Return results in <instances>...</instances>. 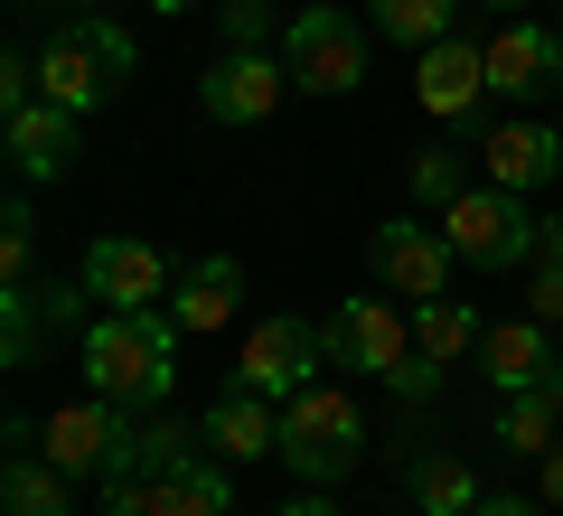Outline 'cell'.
<instances>
[{
	"label": "cell",
	"mask_w": 563,
	"mask_h": 516,
	"mask_svg": "<svg viewBox=\"0 0 563 516\" xmlns=\"http://www.w3.org/2000/svg\"><path fill=\"white\" fill-rule=\"evenodd\" d=\"M76 366L122 414H161L169 376H179V329H169V310H95L76 338Z\"/></svg>",
	"instance_id": "cell-1"
},
{
	"label": "cell",
	"mask_w": 563,
	"mask_h": 516,
	"mask_svg": "<svg viewBox=\"0 0 563 516\" xmlns=\"http://www.w3.org/2000/svg\"><path fill=\"white\" fill-rule=\"evenodd\" d=\"M320 348L347 376H385L404 404H432L442 376H451V366H432L413 348V310H404V300H339V310L320 319Z\"/></svg>",
	"instance_id": "cell-2"
},
{
	"label": "cell",
	"mask_w": 563,
	"mask_h": 516,
	"mask_svg": "<svg viewBox=\"0 0 563 516\" xmlns=\"http://www.w3.org/2000/svg\"><path fill=\"white\" fill-rule=\"evenodd\" d=\"M122 85H132V39H122L103 10L47 29V47H38V95L47 103H66V113H103Z\"/></svg>",
	"instance_id": "cell-3"
},
{
	"label": "cell",
	"mask_w": 563,
	"mask_h": 516,
	"mask_svg": "<svg viewBox=\"0 0 563 516\" xmlns=\"http://www.w3.org/2000/svg\"><path fill=\"white\" fill-rule=\"evenodd\" d=\"M282 470H301L310 488H329V479H347L366 460V414L357 395H339V385H301V395L282 404Z\"/></svg>",
	"instance_id": "cell-4"
},
{
	"label": "cell",
	"mask_w": 563,
	"mask_h": 516,
	"mask_svg": "<svg viewBox=\"0 0 563 516\" xmlns=\"http://www.w3.org/2000/svg\"><path fill=\"white\" fill-rule=\"evenodd\" d=\"M536 226L544 217H526V198L517 188H461V198L442 207V235H451V254L470 263V273H517V263H536Z\"/></svg>",
	"instance_id": "cell-5"
},
{
	"label": "cell",
	"mask_w": 563,
	"mask_h": 516,
	"mask_svg": "<svg viewBox=\"0 0 563 516\" xmlns=\"http://www.w3.org/2000/svg\"><path fill=\"white\" fill-rule=\"evenodd\" d=\"M282 66H291V85L301 95H357L366 85V39L347 10H320V0H301L291 10V29H282Z\"/></svg>",
	"instance_id": "cell-6"
},
{
	"label": "cell",
	"mask_w": 563,
	"mask_h": 516,
	"mask_svg": "<svg viewBox=\"0 0 563 516\" xmlns=\"http://www.w3.org/2000/svg\"><path fill=\"white\" fill-rule=\"evenodd\" d=\"M320 329H310L301 310H273V319H254L244 329V348H235V376L225 385H244V395H273V404H291L301 385H320Z\"/></svg>",
	"instance_id": "cell-7"
},
{
	"label": "cell",
	"mask_w": 563,
	"mask_h": 516,
	"mask_svg": "<svg viewBox=\"0 0 563 516\" xmlns=\"http://www.w3.org/2000/svg\"><path fill=\"white\" fill-rule=\"evenodd\" d=\"M451 235L442 226H422V217H385L376 235H366V273L385 282L395 300H442L451 292Z\"/></svg>",
	"instance_id": "cell-8"
},
{
	"label": "cell",
	"mask_w": 563,
	"mask_h": 516,
	"mask_svg": "<svg viewBox=\"0 0 563 516\" xmlns=\"http://www.w3.org/2000/svg\"><path fill=\"white\" fill-rule=\"evenodd\" d=\"M282 85H291L282 47H225V57L198 76V103H207V122H225V132H254V122L282 113Z\"/></svg>",
	"instance_id": "cell-9"
},
{
	"label": "cell",
	"mask_w": 563,
	"mask_h": 516,
	"mask_svg": "<svg viewBox=\"0 0 563 516\" xmlns=\"http://www.w3.org/2000/svg\"><path fill=\"white\" fill-rule=\"evenodd\" d=\"M38 451L57 460L66 479H103L122 451H132V414H122L113 395H85V404H57V414L38 422Z\"/></svg>",
	"instance_id": "cell-10"
},
{
	"label": "cell",
	"mask_w": 563,
	"mask_h": 516,
	"mask_svg": "<svg viewBox=\"0 0 563 516\" xmlns=\"http://www.w3.org/2000/svg\"><path fill=\"white\" fill-rule=\"evenodd\" d=\"M76 282L103 300V310H161L179 273L161 263V244H141V235H95V244H85V273H76Z\"/></svg>",
	"instance_id": "cell-11"
},
{
	"label": "cell",
	"mask_w": 563,
	"mask_h": 516,
	"mask_svg": "<svg viewBox=\"0 0 563 516\" xmlns=\"http://www.w3.org/2000/svg\"><path fill=\"white\" fill-rule=\"evenodd\" d=\"M479 95H488V47H470V39H432L413 57V103L432 122H470L479 113Z\"/></svg>",
	"instance_id": "cell-12"
},
{
	"label": "cell",
	"mask_w": 563,
	"mask_h": 516,
	"mask_svg": "<svg viewBox=\"0 0 563 516\" xmlns=\"http://www.w3.org/2000/svg\"><path fill=\"white\" fill-rule=\"evenodd\" d=\"M76 122L85 113H66V103H20V113H10V169H20V188H38V179H66V169H76Z\"/></svg>",
	"instance_id": "cell-13"
},
{
	"label": "cell",
	"mask_w": 563,
	"mask_h": 516,
	"mask_svg": "<svg viewBox=\"0 0 563 516\" xmlns=\"http://www.w3.org/2000/svg\"><path fill=\"white\" fill-rule=\"evenodd\" d=\"M235 300H244V263L235 254H198L179 282H169L161 310H169V329H179V338H207V329L235 319Z\"/></svg>",
	"instance_id": "cell-14"
},
{
	"label": "cell",
	"mask_w": 563,
	"mask_h": 516,
	"mask_svg": "<svg viewBox=\"0 0 563 516\" xmlns=\"http://www.w3.org/2000/svg\"><path fill=\"white\" fill-rule=\"evenodd\" d=\"M225 470H235V460H217L207 441L179 451L161 479H151V507H141V516H225V507H235V479H225Z\"/></svg>",
	"instance_id": "cell-15"
},
{
	"label": "cell",
	"mask_w": 563,
	"mask_h": 516,
	"mask_svg": "<svg viewBox=\"0 0 563 516\" xmlns=\"http://www.w3.org/2000/svg\"><path fill=\"white\" fill-rule=\"evenodd\" d=\"M207 451L217 460H273L282 451V404L273 395H244V385H225L217 404H207Z\"/></svg>",
	"instance_id": "cell-16"
},
{
	"label": "cell",
	"mask_w": 563,
	"mask_h": 516,
	"mask_svg": "<svg viewBox=\"0 0 563 516\" xmlns=\"http://www.w3.org/2000/svg\"><path fill=\"white\" fill-rule=\"evenodd\" d=\"M479 160H488V179H498V188L526 198V188H544L563 169V132H554V122H498V132L479 141Z\"/></svg>",
	"instance_id": "cell-17"
},
{
	"label": "cell",
	"mask_w": 563,
	"mask_h": 516,
	"mask_svg": "<svg viewBox=\"0 0 563 516\" xmlns=\"http://www.w3.org/2000/svg\"><path fill=\"white\" fill-rule=\"evenodd\" d=\"M479 366H488V385H498V395H526V385H544V366H554V329H544L536 310L498 319V329L479 338Z\"/></svg>",
	"instance_id": "cell-18"
},
{
	"label": "cell",
	"mask_w": 563,
	"mask_h": 516,
	"mask_svg": "<svg viewBox=\"0 0 563 516\" xmlns=\"http://www.w3.org/2000/svg\"><path fill=\"white\" fill-rule=\"evenodd\" d=\"M554 76H563V39H544L536 20H507L488 39V95H536Z\"/></svg>",
	"instance_id": "cell-19"
},
{
	"label": "cell",
	"mask_w": 563,
	"mask_h": 516,
	"mask_svg": "<svg viewBox=\"0 0 563 516\" xmlns=\"http://www.w3.org/2000/svg\"><path fill=\"white\" fill-rule=\"evenodd\" d=\"M66 488H76V479L47 451H10V470H0V516H66Z\"/></svg>",
	"instance_id": "cell-20"
},
{
	"label": "cell",
	"mask_w": 563,
	"mask_h": 516,
	"mask_svg": "<svg viewBox=\"0 0 563 516\" xmlns=\"http://www.w3.org/2000/svg\"><path fill=\"white\" fill-rule=\"evenodd\" d=\"M554 441H563V414H554V395H544V385L498 395V451H507V460H544Z\"/></svg>",
	"instance_id": "cell-21"
},
{
	"label": "cell",
	"mask_w": 563,
	"mask_h": 516,
	"mask_svg": "<svg viewBox=\"0 0 563 516\" xmlns=\"http://www.w3.org/2000/svg\"><path fill=\"white\" fill-rule=\"evenodd\" d=\"M479 310H470V300H413V348H422V358H432V366H451V358H470V348H479Z\"/></svg>",
	"instance_id": "cell-22"
},
{
	"label": "cell",
	"mask_w": 563,
	"mask_h": 516,
	"mask_svg": "<svg viewBox=\"0 0 563 516\" xmlns=\"http://www.w3.org/2000/svg\"><path fill=\"white\" fill-rule=\"evenodd\" d=\"M479 479H470V460H451V451H422L413 460V507L422 516H470V507H479Z\"/></svg>",
	"instance_id": "cell-23"
},
{
	"label": "cell",
	"mask_w": 563,
	"mask_h": 516,
	"mask_svg": "<svg viewBox=\"0 0 563 516\" xmlns=\"http://www.w3.org/2000/svg\"><path fill=\"white\" fill-rule=\"evenodd\" d=\"M57 329V310H47V292L38 282H10V300H0V358L10 366H29L38 358V338Z\"/></svg>",
	"instance_id": "cell-24"
},
{
	"label": "cell",
	"mask_w": 563,
	"mask_h": 516,
	"mask_svg": "<svg viewBox=\"0 0 563 516\" xmlns=\"http://www.w3.org/2000/svg\"><path fill=\"white\" fill-rule=\"evenodd\" d=\"M451 10L461 0H376V39H395V47H432V39H451Z\"/></svg>",
	"instance_id": "cell-25"
},
{
	"label": "cell",
	"mask_w": 563,
	"mask_h": 516,
	"mask_svg": "<svg viewBox=\"0 0 563 516\" xmlns=\"http://www.w3.org/2000/svg\"><path fill=\"white\" fill-rule=\"evenodd\" d=\"M526 310L544 319V329H563V217L536 226V273H526Z\"/></svg>",
	"instance_id": "cell-26"
},
{
	"label": "cell",
	"mask_w": 563,
	"mask_h": 516,
	"mask_svg": "<svg viewBox=\"0 0 563 516\" xmlns=\"http://www.w3.org/2000/svg\"><path fill=\"white\" fill-rule=\"evenodd\" d=\"M461 188H470V179H461V151H413V160H404V198L432 207V217H442Z\"/></svg>",
	"instance_id": "cell-27"
},
{
	"label": "cell",
	"mask_w": 563,
	"mask_h": 516,
	"mask_svg": "<svg viewBox=\"0 0 563 516\" xmlns=\"http://www.w3.org/2000/svg\"><path fill=\"white\" fill-rule=\"evenodd\" d=\"M0 282H38V226H29V198L0 207Z\"/></svg>",
	"instance_id": "cell-28"
},
{
	"label": "cell",
	"mask_w": 563,
	"mask_h": 516,
	"mask_svg": "<svg viewBox=\"0 0 563 516\" xmlns=\"http://www.w3.org/2000/svg\"><path fill=\"white\" fill-rule=\"evenodd\" d=\"M273 39V0H225V47H263Z\"/></svg>",
	"instance_id": "cell-29"
},
{
	"label": "cell",
	"mask_w": 563,
	"mask_h": 516,
	"mask_svg": "<svg viewBox=\"0 0 563 516\" xmlns=\"http://www.w3.org/2000/svg\"><path fill=\"white\" fill-rule=\"evenodd\" d=\"M20 103H38V57H0V113H20Z\"/></svg>",
	"instance_id": "cell-30"
},
{
	"label": "cell",
	"mask_w": 563,
	"mask_h": 516,
	"mask_svg": "<svg viewBox=\"0 0 563 516\" xmlns=\"http://www.w3.org/2000/svg\"><path fill=\"white\" fill-rule=\"evenodd\" d=\"M470 516H544V497H517V488H498V497H479Z\"/></svg>",
	"instance_id": "cell-31"
},
{
	"label": "cell",
	"mask_w": 563,
	"mask_h": 516,
	"mask_svg": "<svg viewBox=\"0 0 563 516\" xmlns=\"http://www.w3.org/2000/svg\"><path fill=\"white\" fill-rule=\"evenodd\" d=\"M536 470H544V497H563V441H554V451L536 460Z\"/></svg>",
	"instance_id": "cell-32"
},
{
	"label": "cell",
	"mask_w": 563,
	"mask_h": 516,
	"mask_svg": "<svg viewBox=\"0 0 563 516\" xmlns=\"http://www.w3.org/2000/svg\"><path fill=\"white\" fill-rule=\"evenodd\" d=\"M273 516H347V507H329V497H291V507H273Z\"/></svg>",
	"instance_id": "cell-33"
},
{
	"label": "cell",
	"mask_w": 563,
	"mask_h": 516,
	"mask_svg": "<svg viewBox=\"0 0 563 516\" xmlns=\"http://www.w3.org/2000/svg\"><path fill=\"white\" fill-rule=\"evenodd\" d=\"M20 10H57V20H85V0H20Z\"/></svg>",
	"instance_id": "cell-34"
},
{
	"label": "cell",
	"mask_w": 563,
	"mask_h": 516,
	"mask_svg": "<svg viewBox=\"0 0 563 516\" xmlns=\"http://www.w3.org/2000/svg\"><path fill=\"white\" fill-rule=\"evenodd\" d=\"M544 395H554V414H563V358H554V366H544Z\"/></svg>",
	"instance_id": "cell-35"
},
{
	"label": "cell",
	"mask_w": 563,
	"mask_h": 516,
	"mask_svg": "<svg viewBox=\"0 0 563 516\" xmlns=\"http://www.w3.org/2000/svg\"><path fill=\"white\" fill-rule=\"evenodd\" d=\"M151 10H161V20H179V10H198V0H151Z\"/></svg>",
	"instance_id": "cell-36"
},
{
	"label": "cell",
	"mask_w": 563,
	"mask_h": 516,
	"mask_svg": "<svg viewBox=\"0 0 563 516\" xmlns=\"http://www.w3.org/2000/svg\"><path fill=\"white\" fill-rule=\"evenodd\" d=\"M488 10H517V0H488Z\"/></svg>",
	"instance_id": "cell-37"
},
{
	"label": "cell",
	"mask_w": 563,
	"mask_h": 516,
	"mask_svg": "<svg viewBox=\"0 0 563 516\" xmlns=\"http://www.w3.org/2000/svg\"><path fill=\"white\" fill-rule=\"evenodd\" d=\"M320 10H339V0H320Z\"/></svg>",
	"instance_id": "cell-38"
},
{
	"label": "cell",
	"mask_w": 563,
	"mask_h": 516,
	"mask_svg": "<svg viewBox=\"0 0 563 516\" xmlns=\"http://www.w3.org/2000/svg\"><path fill=\"white\" fill-rule=\"evenodd\" d=\"M554 85H563V76H554Z\"/></svg>",
	"instance_id": "cell-39"
}]
</instances>
